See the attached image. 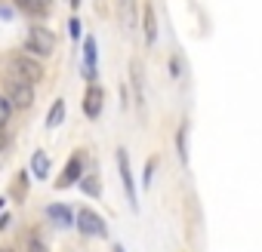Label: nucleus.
<instances>
[{
    "mask_svg": "<svg viewBox=\"0 0 262 252\" xmlns=\"http://www.w3.org/2000/svg\"><path fill=\"white\" fill-rule=\"evenodd\" d=\"M13 4H16L22 13H31V16H43V13H50V4H53V0H13Z\"/></svg>",
    "mask_w": 262,
    "mask_h": 252,
    "instance_id": "11",
    "label": "nucleus"
},
{
    "mask_svg": "<svg viewBox=\"0 0 262 252\" xmlns=\"http://www.w3.org/2000/svg\"><path fill=\"white\" fill-rule=\"evenodd\" d=\"M25 243H28V252H47V243H43L37 234H28V240H25Z\"/></svg>",
    "mask_w": 262,
    "mask_h": 252,
    "instance_id": "17",
    "label": "nucleus"
},
{
    "mask_svg": "<svg viewBox=\"0 0 262 252\" xmlns=\"http://www.w3.org/2000/svg\"><path fill=\"white\" fill-rule=\"evenodd\" d=\"M185 139H188V126L182 123V130H179V139H176V145H179V157H182V160H188V142H185Z\"/></svg>",
    "mask_w": 262,
    "mask_h": 252,
    "instance_id": "16",
    "label": "nucleus"
},
{
    "mask_svg": "<svg viewBox=\"0 0 262 252\" xmlns=\"http://www.w3.org/2000/svg\"><path fill=\"white\" fill-rule=\"evenodd\" d=\"M31 172H34L37 179H47V175H50V157H47L43 151H37V154L31 157Z\"/></svg>",
    "mask_w": 262,
    "mask_h": 252,
    "instance_id": "12",
    "label": "nucleus"
},
{
    "mask_svg": "<svg viewBox=\"0 0 262 252\" xmlns=\"http://www.w3.org/2000/svg\"><path fill=\"white\" fill-rule=\"evenodd\" d=\"M10 221H13L10 215H0V231H7V228H10Z\"/></svg>",
    "mask_w": 262,
    "mask_h": 252,
    "instance_id": "23",
    "label": "nucleus"
},
{
    "mask_svg": "<svg viewBox=\"0 0 262 252\" xmlns=\"http://www.w3.org/2000/svg\"><path fill=\"white\" fill-rule=\"evenodd\" d=\"M120 16H123L126 31L136 28V0H120Z\"/></svg>",
    "mask_w": 262,
    "mask_h": 252,
    "instance_id": "13",
    "label": "nucleus"
},
{
    "mask_svg": "<svg viewBox=\"0 0 262 252\" xmlns=\"http://www.w3.org/2000/svg\"><path fill=\"white\" fill-rule=\"evenodd\" d=\"M25 49L28 53H34V56H53V49H56V37L47 31V28H28V34H25Z\"/></svg>",
    "mask_w": 262,
    "mask_h": 252,
    "instance_id": "3",
    "label": "nucleus"
},
{
    "mask_svg": "<svg viewBox=\"0 0 262 252\" xmlns=\"http://www.w3.org/2000/svg\"><path fill=\"white\" fill-rule=\"evenodd\" d=\"M7 148H10V133L0 126V151H7Z\"/></svg>",
    "mask_w": 262,
    "mask_h": 252,
    "instance_id": "22",
    "label": "nucleus"
},
{
    "mask_svg": "<svg viewBox=\"0 0 262 252\" xmlns=\"http://www.w3.org/2000/svg\"><path fill=\"white\" fill-rule=\"evenodd\" d=\"M170 74H173L176 80L182 77V59H179V56H176V59H170Z\"/></svg>",
    "mask_w": 262,
    "mask_h": 252,
    "instance_id": "20",
    "label": "nucleus"
},
{
    "mask_svg": "<svg viewBox=\"0 0 262 252\" xmlns=\"http://www.w3.org/2000/svg\"><path fill=\"white\" fill-rule=\"evenodd\" d=\"M4 98H7L13 108H31V102H34V86L10 74L7 83H4Z\"/></svg>",
    "mask_w": 262,
    "mask_h": 252,
    "instance_id": "1",
    "label": "nucleus"
},
{
    "mask_svg": "<svg viewBox=\"0 0 262 252\" xmlns=\"http://www.w3.org/2000/svg\"><path fill=\"white\" fill-rule=\"evenodd\" d=\"M0 209H4V200H0Z\"/></svg>",
    "mask_w": 262,
    "mask_h": 252,
    "instance_id": "26",
    "label": "nucleus"
},
{
    "mask_svg": "<svg viewBox=\"0 0 262 252\" xmlns=\"http://www.w3.org/2000/svg\"><path fill=\"white\" fill-rule=\"evenodd\" d=\"M142 25H145V43L151 46L158 40V19H155V7L151 4H145V10H142Z\"/></svg>",
    "mask_w": 262,
    "mask_h": 252,
    "instance_id": "10",
    "label": "nucleus"
},
{
    "mask_svg": "<svg viewBox=\"0 0 262 252\" xmlns=\"http://www.w3.org/2000/svg\"><path fill=\"white\" fill-rule=\"evenodd\" d=\"M155 166H158V160H148V163H145V175H142V185H145V188H148L151 179H155Z\"/></svg>",
    "mask_w": 262,
    "mask_h": 252,
    "instance_id": "19",
    "label": "nucleus"
},
{
    "mask_svg": "<svg viewBox=\"0 0 262 252\" xmlns=\"http://www.w3.org/2000/svg\"><path fill=\"white\" fill-rule=\"evenodd\" d=\"M47 218H50L53 224H59V228H71V224H74V212H71L65 203H53V206H47Z\"/></svg>",
    "mask_w": 262,
    "mask_h": 252,
    "instance_id": "9",
    "label": "nucleus"
},
{
    "mask_svg": "<svg viewBox=\"0 0 262 252\" xmlns=\"http://www.w3.org/2000/svg\"><path fill=\"white\" fill-rule=\"evenodd\" d=\"M10 74L34 86V83L43 77V68H40V62L31 59V56H13V62H10Z\"/></svg>",
    "mask_w": 262,
    "mask_h": 252,
    "instance_id": "2",
    "label": "nucleus"
},
{
    "mask_svg": "<svg viewBox=\"0 0 262 252\" xmlns=\"http://www.w3.org/2000/svg\"><path fill=\"white\" fill-rule=\"evenodd\" d=\"M83 179V154L77 151L68 163H65V169H62V175L56 179V188H71V185H77Z\"/></svg>",
    "mask_w": 262,
    "mask_h": 252,
    "instance_id": "6",
    "label": "nucleus"
},
{
    "mask_svg": "<svg viewBox=\"0 0 262 252\" xmlns=\"http://www.w3.org/2000/svg\"><path fill=\"white\" fill-rule=\"evenodd\" d=\"M10 111H13V105L0 95V126H7V120H10Z\"/></svg>",
    "mask_w": 262,
    "mask_h": 252,
    "instance_id": "18",
    "label": "nucleus"
},
{
    "mask_svg": "<svg viewBox=\"0 0 262 252\" xmlns=\"http://www.w3.org/2000/svg\"><path fill=\"white\" fill-rule=\"evenodd\" d=\"M74 224H77V228H80V234H86V237H105V234H108V228H105V218H102L99 212L86 209V206L77 212Z\"/></svg>",
    "mask_w": 262,
    "mask_h": 252,
    "instance_id": "4",
    "label": "nucleus"
},
{
    "mask_svg": "<svg viewBox=\"0 0 262 252\" xmlns=\"http://www.w3.org/2000/svg\"><path fill=\"white\" fill-rule=\"evenodd\" d=\"M62 120H65V102H62V98H56V102H53V108H50V114H47V126H50V130H56Z\"/></svg>",
    "mask_w": 262,
    "mask_h": 252,
    "instance_id": "14",
    "label": "nucleus"
},
{
    "mask_svg": "<svg viewBox=\"0 0 262 252\" xmlns=\"http://www.w3.org/2000/svg\"><path fill=\"white\" fill-rule=\"evenodd\" d=\"M102 102H105V92H102V86L90 83V86H86V92H83V114H86L90 120H96V117L102 114Z\"/></svg>",
    "mask_w": 262,
    "mask_h": 252,
    "instance_id": "7",
    "label": "nucleus"
},
{
    "mask_svg": "<svg viewBox=\"0 0 262 252\" xmlns=\"http://www.w3.org/2000/svg\"><path fill=\"white\" fill-rule=\"evenodd\" d=\"M68 34H71L74 40L80 37V22H77V19H71V22H68Z\"/></svg>",
    "mask_w": 262,
    "mask_h": 252,
    "instance_id": "21",
    "label": "nucleus"
},
{
    "mask_svg": "<svg viewBox=\"0 0 262 252\" xmlns=\"http://www.w3.org/2000/svg\"><path fill=\"white\" fill-rule=\"evenodd\" d=\"M117 169H120V182H123V188H126L129 206L139 209V200H136V182H133V169H129V157H126V151H123V148L117 151Z\"/></svg>",
    "mask_w": 262,
    "mask_h": 252,
    "instance_id": "5",
    "label": "nucleus"
},
{
    "mask_svg": "<svg viewBox=\"0 0 262 252\" xmlns=\"http://www.w3.org/2000/svg\"><path fill=\"white\" fill-rule=\"evenodd\" d=\"M96 59H99V53H96V37H86L83 40V77L90 80V83H96Z\"/></svg>",
    "mask_w": 262,
    "mask_h": 252,
    "instance_id": "8",
    "label": "nucleus"
},
{
    "mask_svg": "<svg viewBox=\"0 0 262 252\" xmlns=\"http://www.w3.org/2000/svg\"><path fill=\"white\" fill-rule=\"evenodd\" d=\"M114 252H123V246H114Z\"/></svg>",
    "mask_w": 262,
    "mask_h": 252,
    "instance_id": "24",
    "label": "nucleus"
},
{
    "mask_svg": "<svg viewBox=\"0 0 262 252\" xmlns=\"http://www.w3.org/2000/svg\"><path fill=\"white\" fill-rule=\"evenodd\" d=\"M0 252H13V249H0Z\"/></svg>",
    "mask_w": 262,
    "mask_h": 252,
    "instance_id": "25",
    "label": "nucleus"
},
{
    "mask_svg": "<svg viewBox=\"0 0 262 252\" xmlns=\"http://www.w3.org/2000/svg\"><path fill=\"white\" fill-rule=\"evenodd\" d=\"M80 188H83L86 194H93V197H99V191H102V185H99V179H96V175H86V179H80Z\"/></svg>",
    "mask_w": 262,
    "mask_h": 252,
    "instance_id": "15",
    "label": "nucleus"
}]
</instances>
